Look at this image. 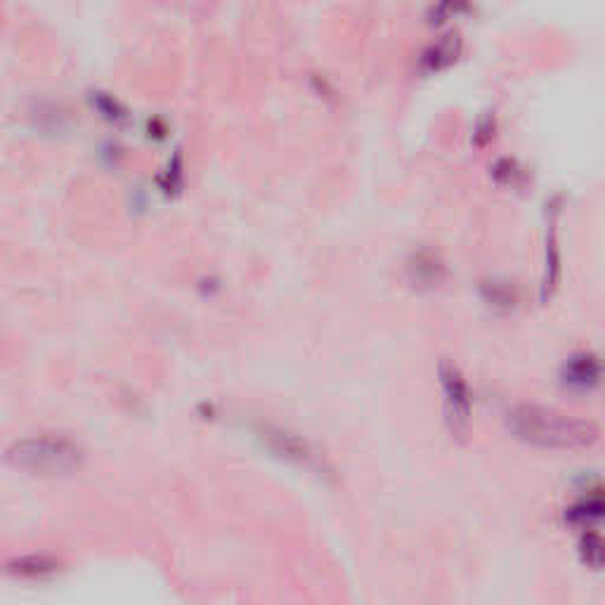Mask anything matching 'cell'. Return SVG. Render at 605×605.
<instances>
[{"label": "cell", "instance_id": "1", "mask_svg": "<svg viewBox=\"0 0 605 605\" xmlns=\"http://www.w3.org/2000/svg\"><path fill=\"white\" fill-rule=\"evenodd\" d=\"M509 429L518 440L541 449L580 452L599 442V429L591 421L572 418L560 411L537 405H520L509 411Z\"/></svg>", "mask_w": 605, "mask_h": 605}, {"label": "cell", "instance_id": "2", "mask_svg": "<svg viewBox=\"0 0 605 605\" xmlns=\"http://www.w3.org/2000/svg\"><path fill=\"white\" fill-rule=\"evenodd\" d=\"M7 461L31 476H69L81 469L83 452L66 438H24L7 449Z\"/></svg>", "mask_w": 605, "mask_h": 605}, {"label": "cell", "instance_id": "3", "mask_svg": "<svg viewBox=\"0 0 605 605\" xmlns=\"http://www.w3.org/2000/svg\"><path fill=\"white\" fill-rule=\"evenodd\" d=\"M440 381L442 390H445V409H447V421L454 435H461L469 429L470 418V393L466 386L464 377L459 374V369L449 362L440 365Z\"/></svg>", "mask_w": 605, "mask_h": 605}, {"label": "cell", "instance_id": "4", "mask_svg": "<svg viewBox=\"0 0 605 605\" xmlns=\"http://www.w3.org/2000/svg\"><path fill=\"white\" fill-rule=\"evenodd\" d=\"M265 442H267V447L277 457L294 461V464L303 466V469L324 470V461L319 459V454L306 440H300L298 435H291L287 430L267 429L265 430Z\"/></svg>", "mask_w": 605, "mask_h": 605}, {"label": "cell", "instance_id": "5", "mask_svg": "<svg viewBox=\"0 0 605 605\" xmlns=\"http://www.w3.org/2000/svg\"><path fill=\"white\" fill-rule=\"evenodd\" d=\"M600 378V365L594 355H575L565 365L563 381L572 388H591Z\"/></svg>", "mask_w": 605, "mask_h": 605}, {"label": "cell", "instance_id": "6", "mask_svg": "<svg viewBox=\"0 0 605 605\" xmlns=\"http://www.w3.org/2000/svg\"><path fill=\"white\" fill-rule=\"evenodd\" d=\"M461 53V41H459V35H445L438 43L423 53L421 57V66L423 71H429V74H438V71L447 69L449 65H454Z\"/></svg>", "mask_w": 605, "mask_h": 605}, {"label": "cell", "instance_id": "7", "mask_svg": "<svg viewBox=\"0 0 605 605\" xmlns=\"http://www.w3.org/2000/svg\"><path fill=\"white\" fill-rule=\"evenodd\" d=\"M59 570V560L45 553H29V556H19L12 563H7V572L22 577V580H43L47 575H55Z\"/></svg>", "mask_w": 605, "mask_h": 605}, {"label": "cell", "instance_id": "8", "mask_svg": "<svg viewBox=\"0 0 605 605\" xmlns=\"http://www.w3.org/2000/svg\"><path fill=\"white\" fill-rule=\"evenodd\" d=\"M90 105H93L95 112L105 118L106 124H112V126L128 124V118H130L128 109H126V106L121 105V102H118L114 95L97 90V93L90 95Z\"/></svg>", "mask_w": 605, "mask_h": 605}, {"label": "cell", "instance_id": "9", "mask_svg": "<svg viewBox=\"0 0 605 605\" xmlns=\"http://www.w3.org/2000/svg\"><path fill=\"white\" fill-rule=\"evenodd\" d=\"M159 183H161V192H164L166 197H176L183 192L185 164H183V154H180V149H177V152L171 156L168 166H166L164 173H161Z\"/></svg>", "mask_w": 605, "mask_h": 605}]
</instances>
